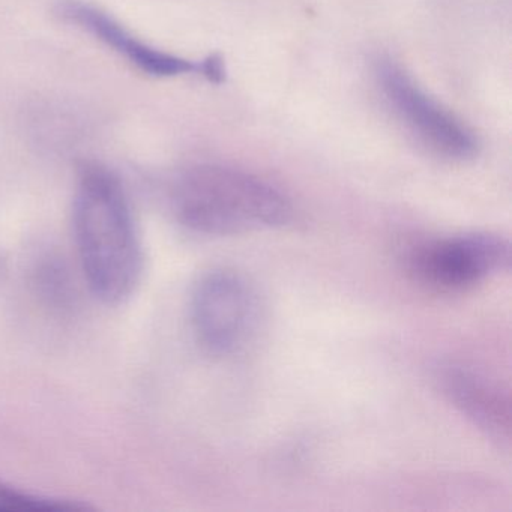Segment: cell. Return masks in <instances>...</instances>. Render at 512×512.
<instances>
[{
  "label": "cell",
  "mask_w": 512,
  "mask_h": 512,
  "mask_svg": "<svg viewBox=\"0 0 512 512\" xmlns=\"http://www.w3.org/2000/svg\"><path fill=\"white\" fill-rule=\"evenodd\" d=\"M73 230L92 295L106 305L124 304L140 286L145 254L130 197L109 167L100 163L80 167Z\"/></svg>",
  "instance_id": "6da1fadb"
},
{
  "label": "cell",
  "mask_w": 512,
  "mask_h": 512,
  "mask_svg": "<svg viewBox=\"0 0 512 512\" xmlns=\"http://www.w3.org/2000/svg\"><path fill=\"white\" fill-rule=\"evenodd\" d=\"M172 206L179 223L199 235H241L293 220L292 203L277 188L215 164L185 170L173 185Z\"/></svg>",
  "instance_id": "7a4b0ae2"
},
{
  "label": "cell",
  "mask_w": 512,
  "mask_h": 512,
  "mask_svg": "<svg viewBox=\"0 0 512 512\" xmlns=\"http://www.w3.org/2000/svg\"><path fill=\"white\" fill-rule=\"evenodd\" d=\"M257 310L256 293L242 275L229 269L208 272L190 296L194 337L211 355H235L253 335Z\"/></svg>",
  "instance_id": "3957f363"
},
{
  "label": "cell",
  "mask_w": 512,
  "mask_h": 512,
  "mask_svg": "<svg viewBox=\"0 0 512 512\" xmlns=\"http://www.w3.org/2000/svg\"><path fill=\"white\" fill-rule=\"evenodd\" d=\"M509 244L491 233H466L422 242L409 254L416 280L442 292H460L509 266Z\"/></svg>",
  "instance_id": "277c9868"
},
{
  "label": "cell",
  "mask_w": 512,
  "mask_h": 512,
  "mask_svg": "<svg viewBox=\"0 0 512 512\" xmlns=\"http://www.w3.org/2000/svg\"><path fill=\"white\" fill-rule=\"evenodd\" d=\"M376 76L389 106L422 145L446 160L475 157L478 140L472 131L431 100L397 64L379 61Z\"/></svg>",
  "instance_id": "5b68a950"
},
{
  "label": "cell",
  "mask_w": 512,
  "mask_h": 512,
  "mask_svg": "<svg viewBox=\"0 0 512 512\" xmlns=\"http://www.w3.org/2000/svg\"><path fill=\"white\" fill-rule=\"evenodd\" d=\"M56 13L64 22L82 29L95 40L127 59L133 67L148 76L176 77L202 73L203 65L149 46L128 31L121 22L100 7L83 0H61Z\"/></svg>",
  "instance_id": "8992f818"
},
{
  "label": "cell",
  "mask_w": 512,
  "mask_h": 512,
  "mask_svg": "<svg viewBox=\"0 0 512 512\" xmlns=\"http://www.w3.org/2000/svg\"><path fill=\"white\" fill-rule=\"evenodd\" d=\"M443 388L452 403L491 439L508 442L511 433L509 397L485 377L461 368L443 374Z\"/></svg>",
  "instance_id": "52a82bcc"
},
{
  "label": "cell",
  "mask_w": 512,
  "mask_h": 512,
  "mask_svg": "<svg viewBox=\"0 0 512 512\" xmlns=\"http://www.w3.org/2000/svg\"><path fill=\"white\" fill-rule=\"evenodd\" d=\"M91 509L80 500L43 496L0 481V512H71Z\"/></svg>",
  "instance_id": "ba28073f"
},
{
  "label": "cell",
  "mask_w": 512,
  "mask_h": 512,
  "mask_svg": "<svg viewBox=\"0 0 512 512\" xmlns=\"http://www.w3.org/2000/svg\"><path fill=\"white\" fill-rule=\"evenodd\" d=\"M202 74L208 77L211 82L220 83L224 77L223 61L217 55L209 56L202 62Z\"/></svg>",
  "instance_id": "9c48e42d"
},
{
  "label": "cell",
  "mask_w": 512,
  "mask_h": 512,
  "mask_svg": "<svg viewBox=\"0 0 512 512\" xmlns=\"http://www.w3.org/2000/svg\"><path fill=\"white\" fill-rule=\"evenodd\" d=\"M5 275H7V263H5L4 257L0 256V283L4 281Z\"/></svg>",
  "instance_id": "30bf717a"
}]
</instances>
